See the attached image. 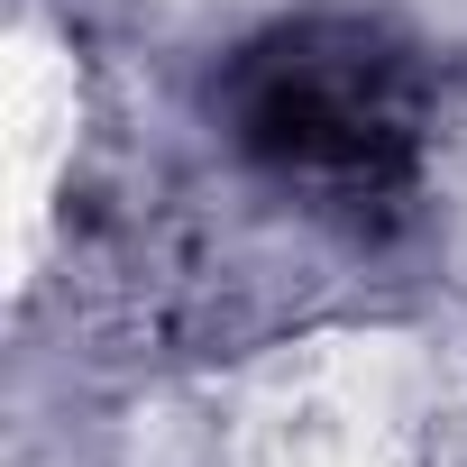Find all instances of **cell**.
<instances>
[{
	"label": "cell",
	"mask_w": 467,
	"mask_h": 467,
	"mask_svg": "<svg viewBox=\"0 0 467 467\" xmlns=\"http://www.w3.org/2000/svg\"><path fill=\"white\" fill-rule=\"evenodd\" d=\"M220 129L248 165L339 202V211H403L421 183V65L403 37L367 19H285L248 37L211 83Z\"/></svg>",
	"instance_id": "6da1fadb"
}]
</instances>
